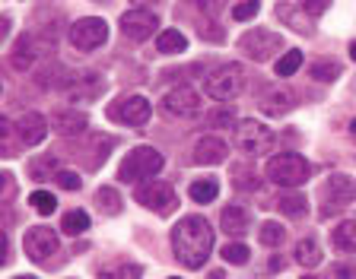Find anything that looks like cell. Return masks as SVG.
Segmentation results:
<instances>
[{
  "label": "cell",
  "mask_w": 356,
  "mask_h": 279,
  "mask_svg": "<svg viewBox=\"0 0 356 279\" xmlns=\"http://www.w3.org/2000/svg\"><path fill=\"white\" fill-rule=\"evenodd\" d=\"M321 197H325V203H327L325 213L343 210V206H350L356 200V181L347 175H331L325 181V187H321Z\"/></svg>",
  "instance_id": "obj_13"
},
{
  "label": "cell",
  "mask_w": 356,
  "mask_h": 279,
  "mask_svg": "<svg viewBox=\"0 0 356 279\" xmlns=\"http://www.w3.org/2000/svg\"><path fill=\"white\" fill-rule=\"evenodd\" d=\"M327 7H331V0H302V10L309 16H321Z\"/></svg>",
  "instance_id": "obj_40"
},
{
  "label": "cell",
  "mask_w": 356,
  "mask_h": 279,
  "mask_svg": "<svg viewBox=\"0 0 356 279\" xmlns=\"http://www.w3.org/2000/svg\"><path fill=\"white\" fill-rule=\"evenodd\" d=\"M350 137H353V140H356V118H353V121H350Z\"/></svg>",
  "instance_id": "obj_45"
},
{
  "label": "cell",
  "mask_w": 356,
  "mask_h": 279,
  "mask_svg": "<svg viewBox=\"0 0 356 279\" xmlns=\"http://www.w3.org/2000/svg\"><path fill=\"white\" fill-rule=\"evenodd\" d=\"M29 203H32V210H35L38 216H51L54 206H58V200H54V194H48V191H35L29 197Z\"/></svg>",
  "instance_id": "obj_36"
},
{
  "label": "cell",
  "mask_w": 356,
  "mask_h": 279,
  "mask_svg": "<svg viewBox=\"0 0 356 279\" xmlns=\"http://www.w3.org/2000/svg\"><path fill=\"white\" fill-rule=\"evenodd\" d=\"M134 200L143 206V210H149V213H156V216H169L172 210H175V203H178V197H175V191H172V184H165V181H143L137 191H134Z\"/></svg>",
  "instance_id": "obj_6"
},
{
  "label": "cell",
  "mask_w": 356,
  "mask_h": 279,
  "mask_svg": "<svg viewBox=\"0 0 356 279\" xmlns=\"http://www.w3.org/2000/svg\"><path fill=\"white\" fill-rule=\"evenodd\" d=\"M172 279H175V276H172Z\"/></svg>",
  "instance_id": "obj_50"
},
{
  "label": "cell",
  "mask_w": 356,
  "mask_h": 279,
  "mask_svg": "<svg viewBox=\"0 0 356 279\" xmlns=\"http://www.w3.org/2000/svg\"><path fill=\"white\" fill-rule=\"evenodd\" d=\"M309 76L318 83H334L341 76V64L337 60H312L309 64Z\"/></svg>",
  "instance_id": "obj_26"
},
{
  "label": "cell",
  "mask_w": 356,
  "mask_h": 279,
  "mask_svg": "<svg viewBox=\"0 0 356 279\" xmlns=\"http://www.w3.org/2000/svg\"><path fill=\"white\" fill-rule=\"evenodd\" d=\"M277 210H280L283 216L302 219V216L309 213V200H305L302 194H280V197H277Z\"/></svg>",
  "instance_id": "obj_24"
},
{
  "label": "cell",
  "mask_w": 356,
  "mask_h": 279,
  "mask_svg": "<svg viewBox=\"0 0 356 279\" xmlns=\"http://www.w3.org/2000/svg\"><path fill=\"white\" fill-rule=\"evenodd\" d=\"M302 279H315V276H302Z\"/></svg>",
  "instance_id": "obj_49"
},
{
  "label": "cell",
  "mask_w": 356,
  "mask_h": 279,
  "mask_svg": "<svg viewBox=\"0 0 356 279\" xmlns=\"http://www.w3.org/2000/svg\"><path fill=\"white\" fill-rule=\"evenodd\" d=\"M258 10H261V0H242V3L232 7V19L245 22V19H252V16H258Z\"/></svg>",
  "instance_id": "obj_37"
},
{
  "label": "cell",
  "mask_w": 356,
  "mask_h": 279,
  "mask_svg": "<svg viewBox=\"0 0 356 279\" xmlns=\"http://www.w3.org/2000/svg\"><path fill=\"white\" fill-rule=\"evenodd\" d=\"M238 51H245L252 60L264 64V60H270L277 51H283V35H277V32H270V29H248L238 38Z\"/></svg>",
  "instance_id": "obj_7"
},
{
  "label": "cell",
  "mask_w": 356,
  "mask_h": 279,
  "mask_svg": "<svg viewBox=\"0 0 356 279\" xmlns=\"http://www.w3.org/2000/svg\"><path fill=\"white\" fill-rule=\"evenodd\" d=\"M204 89H207V96L216 99V102H232V99L245 89V67L242 64L216 67L213 74L204 80Z\"/></svg>",
  "instance_id": "obj_4"
},
{
  "label": "cell",
  "mask_w": 356,
  "mask_h": 279,
  "mask_svg": "<svg viewBox=\"0 0 356 279\" xmlns=\"http://www.w3.org/2000/svg\"><path fill=\"white\" fill-rule=\"evenodd\" d=\"M159 105H163V111L169 115V118H194V115L200 111V99H197V92H194L191 86L169 89Z\"/></svg>",
  "instance_id": "obj_12"
},
{
  "label": "cell",
  "mask_w": 356,
  "mask_h": 279,
  "mask_svg": "<svg viewBox=\"0 0 356 279\" xmlns=\"http://www.w3.org/2000/svg\"><path fill=\"white\" fill-rule=\"evenodd\" d=\"M29 178L32 181H51V178H58V159H54V155L32 159L29 162Z\"/></svg>",
  "instance_id": "obj_25"
},
{
  "label": "cell",
  "mask_w": 356,
  "mask_h": 279,
  "mask_svg": "<svg viewBox=\"0 0 356 279\" xmlns=\"http://www.w3.org/2000/svg\"><path fill=\"white\" fill-rule=\"evenodd\" d=\"M283 238H286V228H283L280 222H264V226L258 228V242L264 244V248H277V244H283Z\"/></svg>",
  "instance_id": "obj_32"
},
{
  "label": "cell",
  "mask_w": 356,
  "mask_h": 279,
  "mask_svg": "<svg viewBox=\"0 0 356 279\" xmlns=\"http://www.w3.org/2000/svg\"><path fill=\"white\" fill-rule=\"evenodd\" d=\"M156 26H159V19H156V13L147 7H134L121 16V32H124V38H131V42H147V38H153Z\"/></svg>",
  "instance_id": "obj_11"
},
{
  "label": "cell",
  "mask_w": 356,
  "mask_h": 279,
  "mask_svg": "<svg viewBox=\"0 0 356 279\" xmlns=\"http://www.w3.org/2000/svg\"><path fill=\"white\" fill-rule=\"evenodd\" d=\"M51 127L60 137H76V133H83L89 127V118L76 108H60L51 115Z\"/></svg>",
  "instance_id": "obj_16"
},
{
  "label": "cell",
  "mask_w": 356,
  "mask_h": 279,
  "mask_svg": "<svg viewBox=\"0 0 356 279\" xmlns=\"http://www.w3.org/2000/svg\"><path fill=\"white\" fill-rule=\"evenodd\" d=\"M236 111L229 108V105H222V108L216 111H207V127H236Z\"/></svg>",
  "instance_id": "obj_35"
},
{
  "label": "cell",
  "mask_w": 356,
  "mask_h": 279,
  "mask_svg": "<svg viewBox=\"0 0 356 279\" xmlns=\"http://www.w3.org/2000/svg\"><path fill=\"white\" fill-rule=\"evenodd\" d=\"M16 279H35V276H16Z\"/></svg>",
  "instance_id": "obj_48"
},
{
  "label": "cell",
  "mask_w": 356,
  "mask_h": 279,
  "mask_svg": "<svg viewBox=\"0 0 356 279\" xmlns=\"http://www.w3.org/2000/svg\"><path fill=\"white\" fill-rule=\"evenodd\" d=\"M16 137H19L22 146H38L44 137H48V121L38 115V111H29L16 121Z\"/></svg>",
  "instance_id": "obj_14"
},
{
  "label": "cell",
  "mask_w": 356,
  "mask_h": 279,
  "mask_svg": "<svg viewBox=\"0 0 356 279\" xmlns=\"http://www.w3.org/2000/svg\"><path fill=\"white\" fill-rule=\"evenodd\" d=\"M86 228H89L86 210H70V213H64V219H60V232H67V235H83Z\"/></svg>",
  "instance_id": "obj_29"
},
{
  "label": "cell",
  "mask_w": 356,
  "mask_h": 279,
  "mask_svg": "<svg viewBox=\"0 0 356 279\" xmlns=\"http://www.w3.org/2000/svg\"><path fill=\"white\" fill-rule=\"evenodd\" d=\"M264 175L274 184H280V187H299V184L309 181L312 165L299 153H280V155H274V159L267 162Z\"/></svg>",
  "instance_id": "obj_3"
},
{
  "label": "cell",
  "mask_w": 356,
  "mask_h": 279,
  "mask_svg": "<svg viewBox=\"0 0 356 279\" xmlns=\"http://www.w3.org/2000/svg\"><path fill=\"white\" fill-rule=\"evenodd\" d=\"M296 264L302 267H318L321 264V248L315 238H302V242L296 244Z\"/></svg>",
  "instance_id": "obj_27"
},
{
  "label": "cell",
  "mask_w": 356,
  "mask_h": 279,
  "mask_svg": "<svg viewBox=\"0 0 356 279\" xmlns=\"http://www.w3.org/2000/svg\"><path fill=\"white\" fill-rule=\"evenodd\" d=\"M70 42L76 51H96L99 44L108 42V26L99 16H83L70 26Z\"/></svg>",
  "instance_id": "obj_8"
},
{
  "label": "cell",
  "mask_w": 356,
  "mask_h": 279,
  "mask_svg": "<svg viewBox=\"0 0 356 279\" xmlns=\"http://www.w3.org/2000/svg\"><path fill=\"white\" fill-rule=\"evenodd\" d=\"M163 165H165V159H163V153L159 149H153V146H137V149H131V153L124 155V162L118 165V178L121 181H143V178H153V175H159L163 171Z\"/></svg>",
  "instance_id": "obj_2"
},
{
  "label": "cell",
  "mask_w": 356,
  "mask_h": 279,
  "mask_svg": "<svg viewBox=\"0 0 356 279\" xmlns=\"http://www.w3.org/2000/svg\"><path fill=\"white\" fill-rule=\"evenodd\" d=\"M149 115H153V105L143 96H124L108 108V118L121 121V124H127V127H143L149 121Z\"/></svg>",
  "instance_id": "obj_10"
},
{
  "label": "cell",
  "mask_w": 356,
  "mask_h": 279,
  "mask_svg": "<svg viewBox=\"0 0 356 279\" xmlns=\"http://www.w3.org/2000/svg\"><path fill=\"white\" fill-rule=\"evenodd\" d=\"M226 153H229V146L220 137H200L194 143V162L197 165H220V162H226Z\"/></svg>",
  "instance_id": "obj_17"
},
{
  "label": "cell",
  "mask_w": 356,
  "mask_h": 279,
  "mask_svg": "<svg viewBox=\"0 0 356 279\" xmlns=\"http://www.w3.org/2000/svg\"><path fill=\"white\" fill-rule=\"evenodd\" d=\"M210 251H213V226L204 216H181V222L172 228V254L178 264L200 270L207 264Z\"/></svg>",
  "instance_id": "obj_1"
},
{
  "label": "cell",
  "mask_w": 356,
  "mask_h": 279,
  "mask_svg": "<svg viewBox=\"0 0 356 279\" xmlns=\"http://www.w3.org/2000/svg\"><path fill=\"white\" fill-rule=\"evenodd\" d=\"M232 143H236V149H242L248 155H264L274 149V133H270V127L261 124V121L245 118L232 130Z\"/></svg>",
  "instance_id": "obj_5"
},
{
  "label": "cell",
  "mask_w": 356,
  "mask_h": 279,
  "mask_svg": "<svg viewBox=\"0 0 356 279\" xmlns=\"http://www.w3.org/2000/svg\"><path fill=\"white\" fill-rule=\"evenodd\" d=\"M331 244L343 254H356V219H347V222H337L331 228Z\"/></svg>",
  "instance_id": "obj_20"
},
{
  "label": "cell",
  "mask_w": 356,
  "mask_h": 279,
  "mask_svg": "<svg viewBox=\"0 0 356 279\" xmlns=\"http://www.w3.org/2000/svg\"><path fill=\"white\" fill-rule=\"evenodd\" d=\"M102 89H105L102 76L92 74V70H86V74H76L74 80H70V86H67V96L74 99V102H76V99H80V102H92V99L102 96Z\"/></svg>",
  "instance_id": "obj_15"
},
{
  "label": "cell",
  "mask_w": 356,
  "mask_h": 279,
  "mask_svg": "<svg viewBox=\"0 0 356 279\" xmlns=\"http://www.w3.org/2000/svg\"><path fill=\"white\" fill-rule=\"evenodd\" d=\"M3 194H7V200L13 197V175H3Z\"/></svg>",
  "instance_id": "obj_43"
},
{
  "label": "cell",
  "mask_w": 356,
  "mask_h": 279,
  "mask_svg": "<svg viewBox=\"0 0 356 279\" xmlns=\"http://www.w3.org/2000/svg\"><path fill=\"white\" fill-rule=\"evenodd\" d=\"M188 48V38L178 29H163L156 35V51L159 54H181Z\"/></svg>",
  "instance_id": "obj_22"
},
{
  "label": "cell",
  "mask_w": 356,
  "mask_h": 279,
  "mask_svg": "<svg viewBox=\"0 0 356 279\" xmlns=\"http://www.w3.org/2000/svg\"><path fill=\"white\" fill-rule=\"evenodd\" d=\"M143 270L131 260H115V264H105L99 270V279H140Z\"/></svg>",
  "instance_id": "obj_23"
},
{
  "label": "cell",
  "mask_w": 356,
  "mask_h": 279,
  "mask_svg": "<svg viewBox=\"0 0 356 279\" xmlns=\"http://www.w3.org/2000/svg\"><path fill=\"white\" fill-rule=\"evenodd\" d=\"M293 105H296V92H293V89H286V86L267 89L264 99H261V108H264L270 118H280V115H286Z\"/></svg>",
  "instance_id": "obj_18"
},
{
  "label": "cell",
  "mask_w": 356,
  "mask_h": 279,
  "mask_svg": "<svg viewBox=\"0 0 356 279\" xmlns=\"http://www.w3.org/2000/svg\"><path fill=\"white\" fill-rule=\"evenodd\" d=\"M54 184H58V187H64V191H80L83 178L76 175V171H58V178H54Z\"/></svg>",
  "instance_id": "obj_38"
},
{
  "label": "cell",
  "mask_w": 356,
  "mask_h": 279,
  "mask_svg": "<svg viewBox=\"0 0 356 279\" xmlns=\"http://www.w3.org/2000/svg\"><path fill=\"white\" fill-rule=\"evenodd\" d=\"M220 254H222V260H226V264H232V267H245V264H248V257H252V251L245 248L242 242H229V244H222Z\"/></svg>",
  "instance_id": "obj_31"
},
{
  "label": "cell",
  "mask_w": 356,
  "mask_h": 279,
  "mask_svg": "<svg viewBox=\"0 0 356 279\" xmlns=\"http://www.w3.org/2000/svg\"><path fill=\"white\" fill-rule=\"evenodd\" d=\"M134 3H140V7H149V3H159V0H134Z\"/></svg>",
  "instance_id": "obj_44"
},
{
  "label": "cell",
  "mask_w": 356,
  "mask_h": 279,
  "mask_svg": "<svg viewBox=\"0 0 356 279\" xmlns=\"http://www.w3.org/2000/svg\"><path fill=\"white\" fill-rule=\"evenodd\" d=\"M350 58L356 60V42H350Z\"/></svg>",
  "instance_id": "obj_46"
},
{
  "label": "cell",
  "mask_w": 356,
  "mask_h": 279,
  "mask_svg": "<svg viewBox=\"0 0 356 279\" xmlns=\"http://www.w3.org/2000/svg\"><path fill=\"white\" fill-rule=\"evenodd\" d=\"M194 3H197V7L204 10L207 16H216L222 7H226V0H194Z\"/></svg>",
  "instance_id": "obj_41"
},
{
  "label": "cell",
  "mask_w": 356,
  "mask_h": 279,
  "mask_svg": "<svg viewBox=\"0 0 356 279\" xmlns=\"http://www.w3.org/2000/svg\"><path fill=\"white\" fill-rule=\"evenodd\" d=\"M334 276H341V279H356V260H353V264H337V267H334Z\"/></svg>",
  "instance_id": "obj_42"
},
{
  "label": "cell",
  "mask_w": 356,
  "mask_h": 279,
  "mask_svg": "<svg viewBox=\"0 0 356 279\" xmlns=\"http://www.w3.org/2000/svg\"><path fill=\"white\" fill-rule=\"evenodd\" d=\"M22 248H26L29 260H35V264H48L60 248L58 232L48 228V226H32L29 232H26V238H22Z\"/></svg>",
  "instance_id": "obj_9"
},
{
  "label": "cell",
  "mask_w": 356,
  "mask_h": 279,
  "mask_svg": "<svg viewBox=\"0 0 356 279\" xmlns=\"http://www.w3.org/2000/svg\"><path fill=\"white\" fill-rule=\"evenodd\" d=\"M299 67H302V51H296V48H293V51H283L280 54V60H277V76H293L299 70Z\"/></svg>",
  "instance_id": "obj_34"
},
{
  "label": "cell",
  "mask_w": 356,
  "mask_h": 279,
  "mask_svg": "<svg viewBox=\"0 0 356 279\" xmlns=\"http://www.w3.org/2000/svg\"><path fill=\"white\" fill-rule=\"evenodd\" d=\"M96 203H99V210H102L105 216H118L121 213V197H118V191H115V187H99V191H96Z\"/></svg>",
  "instance_id": "obj_30"
},
{
  "label": "cell",
  "mask_w": 356,
  "mask_h": 279,
  "mask_svg": "<svg viewBox=\"0 0 356 279\" xmlns=\"http://www.w3.org/2000/svg\"><path fill=\"white\" fill-rule=\"evenodd\" d=\"M210 279H222V273H220V270H213V273H210Z\"/></svg>",
  "instance_id": "obj_47"
},
{
  "label": "cell",
  "mask_w": 356,
  "mask_h": 279,
  "mask_svg": "<svg viewBox=\"0 0 356 279\" xmlns=\"http://www.w3.org/2000/svg\"><path fill=\"white\" fill-rule=\"evenodd\" d=\"M13 133H16V124H10V121H3V153H7V155H16Z\"/></svg>",
  "instance_id": "obj_39"
},
{
  "label": "cell",
  "mask_w": 356,
  "mask_h": 279,
  "mask_svg": "<svg viewBox=\"0 0 356 279\" xmlns=\"http://www.w3.org/2000/svg\"><path fill=\"white\" fill-rule=\"evenodd\" d=\"M188 197H191L194 203H213V200L220 197V181H216V178H197V181H191V187H188Z\"/></svg>",
  "instance_id": "obj_21"
},
{
  "label": "cell",
  "mask_w": 356,
  "mask_h": 279,
  "mask_svg": "<svg viewBox=\"0 0 356 279\" xmlns=\"http://www.w3.org/2000/svg\"><path fill=\"white\" fill-rule=\"evenodd\" d=\"M232 181H236V187H242V191H258L261 187L258 171H252L248 165H232Z\"/></svg>",
  "instance_id": "obj_33"
},
{
  "label": "cell",
  "mask_w": 356,
  "mask_h": 279,
  "mask_svg": "<svg viewBox=\"0 0 356 279\" xmlns=\"http://www.w3.org/2000/svg\"><path fill=\"white\" fill-rule=\"evenodd\" d=\"M220 228L222 232H226V235H245V232H248V228H252V219H248V213H245L242 206H226V210H222L220 213Z\"/></svg>",
  "instance_id": "obj_19"
},
{
  "label": "cell",
  "mask_w": 356,
  "mask_h": 279,
  "mask_svg": "<svg viewBox=\"0 0 356 279\" xmlns=\"http://www.w3.org/2000/svg\"><path fill=\"white\" fill-rule=\"evenodd\" d=\"M32 60H35V54H32V42H29V35H26V38H19L16 48L10 51V64H13V70H29Z\"/></svg>",
  "instance_id": "obj_28"
}]
</instances>
